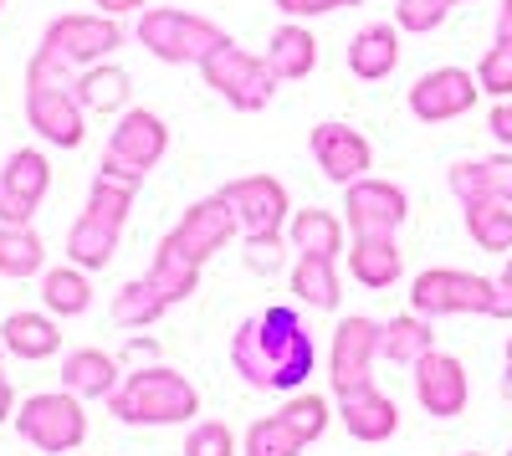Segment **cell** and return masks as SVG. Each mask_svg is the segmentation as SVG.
Masks as SVG:
<instances>
[{"label":"cell","mask_w":512,"mask_h":456,"mask_svg":"<svg viewBox=\"0 0 512 456\" xmlns=\"http://www.w3.org/2000/svg\"><path fill=\"white\" fill-rule=\"evenodd\" d=\"M231 364L256 390H297L313 375V339L292 308H267L236 328Z\"/></svg>","instance_id":"1"},{"label":"cell","mask_w":512,"mask_h":456,"mask_svg":"<svg viewBox=\"0 0 512 456\" xmlns=\"http://www.w3.org/2000/svg\"><path fill=\"white\" fill-rule=\"evenodd\" d=\"M410 308L420 318H451V313H487L512 323V287L497 277H472V272H456V267H436V272H420L410 287Z\"/></svg>","instance_id":"2"},{"label":"cell","mask_w":512,"mask_h":456,"mask_svg":"<svg viewBox=\"0 0 512 456\" xmlns=\"http://www.w3.org/2000/svg\"><path fill=\"white\" fill-rule=\"evenodd\" d=\"M113 416L118 421H134V426H175V421H190L200 410V395L185 375H175V369H139V375H128L113 395Z\"/></svg>","instance_id":"3"},{"label":"cell","mask_w":512,"mask_h":456,"mask_svg":"<svg viewBox=\"0 0 512 456\" xmlns=\"http://www.w3.org/2000/svg\"><path fill=\"white\" fill-rule=\"evenodd\" d=\"M26 108H31V129H41V139H52L62 149L82 144V98L72 93V82H67V62L52 57L47 47L31 57Z\"/></svg>","instance_id":"4"},{"label":"cell","mask_w":512,"mask_h":456,"mask_svg":"<svg viewBox=\"0 0 512 456\" xmlns=\"http://www.w3.org/2000/svg\"><path fill=\"white\" fill-rule=\"evenodd\" d=\"M16 431H21L36 451L62 456V451H77V446H82V436H88V421H82L77 395H72V390H57V395H31V400H21Z\"/></svg>","instance_id":"5"},{"label":"cell","mask_w":512,"mask_h":456,"mask_svg":"<svg viewBox=\"0 0 512 456\" xmlns=\"http://www.w3.org/2000/svg\"><path fill=\"white\" fill-rule=\"evenodd\" d=\"M139 41L164 57V62H205L210 52L226 41L221 26H210L205 16H185V11H149L139 21Z\"/></svg>","instance_id":"6"},{"label":"cell","mask_w":512,"mask_h":456,"mask_svg":"<svg viewBox=\"0 0 512 456\" xmlns=\"http://www.w3.org/2000/svg\"><path fill=\"white\" fill-rule=\"evenodd\" d=\"M200 67H205V82H210V88H216L221 98H231L236 108H246V113L262 108V103L272 98V82H277V72H272L262 57L241 52L231 36H226Z\"/></svg>","instance_id":"7"},{"label":"cell","mask_w":512,"mask_h":456,"mask_svg":"<svg viewBox=\"0 0 512 456\" xmlns=\"http://www.w3.org/2000/svg\"><path fill=\"white\" fill-rule=\"evenodd\" d=\"M226 205L236 211V226L246 231V246H262V241H282V221H287V190L267 175H251L221 190Z\"/></svg>","instance_id":"8"},{"label":"cell","mask_w":512,"mask_h":456,"mask_svg":"<svg viewBox=\"0 0 512 456\" xmlns=\"http://www.w3.org/2000/svg\"><path fill=\"white\" fill-rule=\"evenodd\" d=\"M231 231H236V211L226 205V195L200 200V205H190V211H185V221H180L175 231H169L164 252H175V257H185V262L205 267V262H210V257H216L221 246L231 241Z\"/></svg>","instance_id":"9"},{"label":"cell","mask_w":512,"mask_h":456,"mask_svg":"<svg viewBox=\"0 0 512 456\" xmlns=\"http://www.w3.org/2000/svg\"><path fill=\"white\" fill-rule=\"evenodd\" d=\"M164 123L154 118V113H144V108H134L118 129H113V139H108V154H103V170L108 175H128V180H144L154 164H159V154H164Z\"/></svg>","instance_id":"10"},{"label":"cell","mask_w":512,"mask_h":456,"mask_svg":"<svg viewBox=\"0 0 512 456\" xmlns=\"http://www.w3.org/2000/svg\"><path fill=\"white\" fill-rule=\"evenodd\" d=\"M379 334L384 323L374 318H344L333 328V395H349L374 385V359H379Z\"/></svg>","instance_id":"11"},{"label":"cell","mask_w":512,"mask_h":456,"mask_svg":"<svg viewBox=\"0 0 512 456\" xmlns=\"http://www.w3.org/2000/svg\"><path fill=\"white\" fill-rule=\"evenodd\" d=\"M482 93V82L472 72H461V67H436V72H425L415 88H410V113L425 118V123H446V118H461V113H472Z\"/></svg>","instance_id":"12"},{"label":"cell","mask_w":512,"mask_h":456,"mask_svg":"<svg viewBox=\"0 0 512 456\" xmlns=\"http://www.w3.org/2000/svg\"><path fill=\"white\" fill-rule=\"evenodd\" d=\"M344 211H349L354 236H395V226L410 216L405 211V190L390 185V180H354Z\"/></svg>","instance_id":"13"},{"label":"cell","mask_w":512,"mask_h":456,"mask_svg":"<svg viewBox=\"0 0 512 456\" xmlns=\"http://www.w3.org/2000/svg\"><path fill=\"white\" fill-rule=\"evenodd\" d=\"M47 159H41L36 149H21L6 159V175H0V221L6 226H26L31 211L41 205V195H47Z\"/></svg>","instance_id":"14"},{"label":"cell","mask_w":512,"mask_h":456,"mask_svg":"<svg viewBox=\"0 0 512 456\" xmlns=\"http://www.w3.org/2000/svg\"><path fill=\"white\" fill-rule=\"evenodd\" d=\"M415 395H420V405L431 410V416H441V421L461 416V410H466V395H472L461 359H451V354H441V349L425 354V359L415 364Z\"/></svg>","instance_id":"15"},{"label":"cell","mask_w":512,"mask_h":456,"mask_svg":"<svg viewBox=\"0 0 512 456\" xmlns=\"http://www.w3.org/2000/svg\"><path fill=\"white\" fill-rule=\"evenodd\" d=\"M123 41V31L103 16H62L47 26V52L62 62H98Z\"/></svg>","instance_id":"16"},{"label":"cell","mask_w":512,"mask_h":456,"mask_svg":"<svg viewBox=\"0 0 512 456\" xmlns=\"http://www.w3.org/2000/svg\"><path fill=\"white\" fill-rule=\"evenodd\" d=\"M313 154L323 164V175L338 180V185H354L369 170V144L354 129H344V123H318L313 129Z\"/></svg>","instance_id":"17"},{"label":"cell","mask_w":512,"mask_h":456,"mask_svg":"<svg viewBox=\"0 0 512 456\" xmlns=\"http://www.w3.org/2000/svg\"><path fill=\"white\" fill-rule=\"evenodd\" d=\"M451 190H456L461 205H487V200L512 205V154L456 164V170H451Z\"/></svg>","instance_id":"18"},{"label":"cell","mask_w":512,"mask_h":456,"mask_svg":"<svg viewBox=\"0 0 512 456\" xmlns=\"http://www.w3.org/2000/svg\"><path fill=\"white\" fill-rule=\"evenodd\" d=\"M338 405H344V426L359 436V441H384V436H395L400 431V410L395 400L364 385V390H349V395H338Z\"/></svg>","instance_id":"19"},{"label":"cell","mask_w":512,"mask_h":456,"mask_svg":"<svg viewBox=\"0 0 512 456\" xmlns=\"http://www.w3.org/2000/svg\"><path fill=\"white\" fill-rule=\"evenodd\" d=\"M62 385L77 400H108L118 390V359L103 349H77L62 359Z\"/></svg>","instance_id":"20"},{"label":"cell","mask_w":512,"mask_h":456,"mask_svg":"<svg viewBox=\"0 0 512 456\" xmlns=\"http://www.w3.org/2000/svg\"><path fill=\"white\" fill-rule=\"evenodd\" d=\"M395 62H400V31H395V26L374 21V26H364V31L354 36V47H349V67H354V77L379 82V77H390V72H395Z\"/></svg>","instance_id":"21"},{"label":"cell","mask_w":512,"mask_h":456,"mask_svg":"<svg viewBox=\"0 0 512 456\" xmlns=\"http://www.w3.org/2000/svg\"><path fill=\"white\" fill-rule=\"evenodd\" d=\"M118 231H123V221H108V216H98V211H88L77 226H72V236H67V257H72V267H108L113 262V252H118Z\"/></svg>","instance_id":"22"},{"label":"cell","mask_w":512,"mask_h":456,"mask_svg":"<svg viewBox=\"0 0 512 456\" xmlns=\"http://www.w3.org/2000/svg\"><path fill=\"white\" fill-rule=\"evenodd\" d=\"M0 349H11L16 359H47L62 349V334L47 313H11L0 323Z\"/></svg>","instance_id":"23"},{"label":"cell","mask_w":512,"mask_h":456,"mask_svg":"<svg viewBox=\"0 0 512 456\" xmlns=\"http://www.w3.org/2000/svg\"><path fill=\"white\" fill-rule=\"evenodd\" d=\"M425 354H436L431 318L405 313V318H390V323H384V334H379V359H390V364H410V369H415Z\"/></svg>","instance_id":"24"},{"label":"cell","mask_w":512,"mask_h":456,"mask_svg":"<svg viewBox=\"0 0 512 456\" xmlns=\"http://www.w3.org/2000/svg\"><path fill=\"white\" fill-rule=\"evenodd\" d=\"M400 246L395 236H354L349 246V272L364 282V287H390L400 277Z\"/></svg>","instance_id":"25"},{"label":"cell","mask_w":512,"mask_h":456,"mask_svg":"<svg viewBox=\"0 0 512 456\" xmlns=\"http://www.w3.org/2000/svg\"><path fill=\"white\" fill-rule=\"evenodd\" d=\"M287 231H292V246L303 257H338L344 252V221L328 216V211H297Z\"/></svg>","instance_id":"26"},{"label":"cell","mask_w":512,"mask_h":456,"mask_svg":"<svg viewBox=\"0 0 512 456\" xmlns=\"http://www.w3.org/2000/svg\"><path fill=\"white\" fill-rule=\"evenodd\" d=\"M41 303H47V313H62V318H77L93 308V287L88 277H82V267H57L41 277Z\"/></svg>","instance_id":"27"},{"label":"cell","mask_w":512,"mask_h":456,"mask_svg":"<svg viewBox=\"0 0 512 456\" xmlns=\"http://www.w3.org/2000/svg\"><path fill=\"white\" fill-rule=\"evenodd\" d=\"M338 257H303L292 272V293L303 298L308 308H338V293H344V282L333 272Z\"/></svg>","instance_id":"28"},{"label":"cell","mask_w":512,"mask_h":456,"mask_svg":"<svg viewBox=\"0 0 512 456\" xmlns=\"http://www.w3.org/2000/svg\"><path fill=\"white\" fill-rule=\"evenodd\" d=\"M318 62V41L303 31V26H282L272 36V47H267V67L277 77H308Z\"/></svg>","instance_id":"29"},{"label":"cell","mask_w":512,"mask_h":456,"mask_svg":"<svg viewBox=\"0 0 512 456\" xmlns=\"http://www.w3.org/2000/svg\"><path fill=\"white\" fill-rule=\"evenodd\" d=\"M47 262V246L31 226H0V277H36Z\"/></svg>","instance_id":"30"},{"label":"cell","mask_w":512,"mask_h":456,"mask_svg":"<svg viewBox=\"0 0 512 456\" xmlns=\"http://www.w3.org/2000/svg\"><path fill=\"white\" fill-rule=\"evenodd\" d=\"M466 231L482 252H512V205L487 200V205H466Z\"/></svg>","instance_id":"31"},{"label":"cell","mask_w":512,"mask_h":456,"mask_svg":"<svg viewBox=\"0 0 512 456\" xmlns=\"http://www.w3.org/2000/svg\"><path fill=\"white\" fill-rule=\"evenodd\" d=\"M308 446V436L297 431L282 410L277 416H267V421H256L251 431H246V456H297Z\"/></svg>","instance_id":"32"},{"label":"cell","mask_w":512,"mask_h":456,"mask_svg":"<svg viewBox=\"0 0 512 456\" xmlns=\"http://www.w3.org/2000/svg\"><path fill=\"white\" fill-rule=\"evenodd\" d=\"M77 98L82 108H98V113H113L128 103V72L123 67H93L77 77Z\"/></svg>","instance_id":"33"},{"label":"cell","mask_w":512,"mask_h":456,"mask_svg":"<svg viewBox=\"0 0 512 456\" xmlns=\"http://www.w3.org/2000/svg\"><path fill=\"white\" fill-rule=\"evenodd\" d=\"M149 282H154V293H159L164 303H180V298H190V293H195L200 267L159 246V257H154V267H149Z\"/></svg>","instance_id":"34"},{"label":"cell","mask_w":512,"mask_h":456,"mask_svg":"<svg viewBox=\"0 0 512 456\" xmlns=\"http://www.w3.org/2000/svg\"><path fill=\"white\" fill-rule=\"evenodd\" d=\"M164 308H169V303L154 293V282L139 277V282H128L123 293L113 298V323H123V328H144V323H154Z\"/></svg>","instance_id":"35"},{"label":"cell","mask_w":512,"mask_h":456,"mask_svg":"<svg viewBox=\"0 0 512 456\" xmlns=\"http://www.w3.org/2000/svg\"><path fill=\"white\" fill-rule=\"evenodd\" d=\"M477 82H482V93H492V98H512V41L507 36H497V47L482 52Z\"/></svg>","instance_id":"36"},{"label":"cell","mask_w":512,"mask_h":456,"mask_svg":"<svg viewBox=\"0 0 512 456\" xmlns=\"http://www.w3.org/2000/svg\"><path fill=\"white\" fill-rule=\"evenodd\" d=\"M282 416L303 431L308 441H318V436L328 431V400H323V395H297V400L282 405Z\"/></svg>","instance_id":"37"},{"label":"cell","mask_w":512,"mask_h":456,"mask_svg":"<svg viewBox=\"0 0 512 456\" xmlns=\"http://www.w3.org/2000/svg\"><path fill=\"white\" fill-rule=\"evenodd\" d=\"M185 456H236V436H231V426H226V421H205V426H195L190 441H185Z\"/></svg>","instance_id":"38"},{"label":"cell","mask_w":512,"mask_h":456,"mask_svg":"<svg viewBox=\"0 0 512 456\" xmlns=\"http://www.w3.org/2000/svg\"><path fill=\"white\" fill-rule=\"evenodd\" d=\"M446 11H451V0H400L395 21H400L405 31H436V26L446 21Z\"/></svg>","instance_id":"39"},{"label":"cell","mask_w":512,"mask_h":456,"mask_svg":"<svg viewBox=\"0 0 512 456\" xmlns=\"http://www.w3.org/2000/svg\"><path fill=\"white\" fill-rule=\"evenodd\" d=\"M487 129H492V139H497L502 149H512V98H502V103L487 113Z\"/></svg>","instance_id":"40"},{"label":"cell","mask_w":512,"mask_h":456,"mask_svg":"<svg viewBox=\"0 0 512 456\" xmlns=\"http://www.w3.org/2000/svg\"><path fill=\"white\" fill-rule=\"evenodd\" d=\"M282 11L292 16H318V11H333V6H354V0H277Z\"/></svg>","instance_id":"41"},{"label":"cell","mask_w":512,"mask_h":456,"mask_svg":"<svg viewBox=\"0 0 512 456\" xmlns=\"http://www.w3.org/2000/svg\"><path fill=\"white\" fill-rule=\"evenodd\" d=\"M497 36L512 41V0H502V6H497Z\"/></svg>","instance_id":"42"},{"label":"cell","mask_w":512,"mask_h":456,"mask_svg":"<svg viewBox=\"0 0 512 456\" xmlns=\"http://www.w3.org/2000/svg\"><path fill=\"white\" fill-rule=\"evenodd\" d=\"M103 11H134V6H144V0H98Z\"/></svg>","instance_id":"43"},{"label":"cell","mask_w":512,"mask_h":456,"mask_svg":"<svg viewBox=\"0 0 512 456\" xmlns=\"http://www.w3.org/2000/svg\"><path fill=\"white\" fill-rule=\"evenodd\" d=\"M0 416H11V385H6V375H0Z\"/></svg>","instance_id":"44"},{"label":"cell","mask_w":512,"mask_h":456,"mask_svg":"<svg viewBox=\"0 0 512 456\" xmlns=\"http://www.w3.org/2000/svg\"><path fill=\"white\" fill-rule=\"evenodd\" d=\"M502 400L512 405V364H507V375H502Z\"/></svg>","instance_id":"45"},{"label":"cell","mask_w":512,"mask_h":456,"mask_svg":"<svg viewBox=\"0 0 512 456\" xmlns=\"http://www.w3.org/2000/svg\"><path fill=\"white\" fill-rule=\"evenodd\" d=\"M502 282H507V287H512V257H507V267H502Z\"/></svg>","instance_id":"46"},{"label":"cell","mask_w":512,"mask_h":456,"mask_svg":"<svg viewBox=\"0 0 512 456\" xmlns=\"http://www.w3.org/2000/svg\"><path fill=\"white\" fill-rule=\"evenodd\" d=\"M507 364H512V339H507Z\"/></svg>","instance_id":"47"},{"label":"cell","mask_w":512,"mask_h":456,"mask_svg":"<svg viewBox=\"0 0 512 456\" xmlns=\"http://www.w3.org/2000/svg\"><path fill=\"white\" fill-rule=\"evenodd\" d=\"M466 456H482V451H466Z\"/></svg>","instance_id":"48"},{"label":"cell","mask_w":512,"mask_h":456,"mask_svg":"<svg viewBox=\"0 0 512 456\" xmlns=\"http://www.w3.org/2000/svg\"><path fill=\"white\" fill-rule=\"evenodd\" d=\"M451 6H461V0H451Z\"/></svg>","instance_id":"49"},{"label":"cell","mask_w":512,"mask_h":456,"mask_svg":"<svg viewBox=\"0 0 512 456\" xmlns=\"http://www.w3.org/2000/svg\"><path fill=\"white\" fill-rule=\"evenodd\" d=\"M507 456H512V451H507Z\"/></svg>","instance_id":"50"}]
</instances>
